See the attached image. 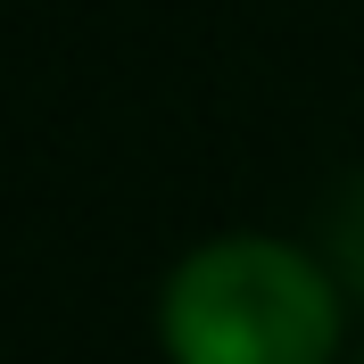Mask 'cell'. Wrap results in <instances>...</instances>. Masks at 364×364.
Listing matches in <instances>:
<instances>
[{"label": "cell", "instance_id": "7a4b0ae2", "mask_svg": "<svg viewBox=\"0 0 364 364\" xmlns=\"http://www.w3.org/2000/svg\"><path fill=\"white\" fill-rule=\"evenodd\" d=\"M348 257H356V273H364V199H356V224H348Z\"/></svg>", "mask_w": 364, "mask_h": 364}, {"label": "cell", "instance_id": "6da1fadb", "mask_svg": "<svg viewBox=\"0 0 364 364\" xmlns=\"http://www.w3.org/2000/svg\"><path fill=\"white\" fill-rule=\"evenodd\" d=\"M158 340L174 364H331L340 290L290 240L224 232L174 265L158 298Z\"/></svg>", "mask_w": 364, "mask_h": 364}]
</instances>
